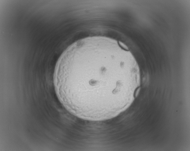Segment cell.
Wrapping results in <instances>:
<instances>
[{"label":"cell","mask_w":190,"mask_h":151,"mask_svg":"<svg viewBox=\"0 0 190 151\" xmlns=\"http://www.w3.org/2000/svg\"><path fill=\"white\" fill-rule=\"evenodd\" d=\"M124 55L105 37H89L72 44L59 58L54 74L63 100L78 109L106 111L112 97L125 95L128 87L119 79L127 66Z\"/></svg>","instance_id":"cell-1"}]
</instances>
